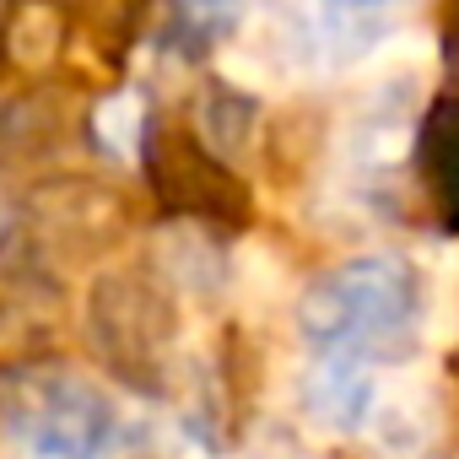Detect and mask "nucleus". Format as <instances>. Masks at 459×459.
<instances>
[{"instance_id":"nucleus-10","label":"nucleus","mask_w":459,"mask_h":459,"mask_svg":"<svg viewBox=\"0 0 459 459\" xmlns=\"http://www.w3.org/2000/svg\"><path fill=\"white\" fill-rule=\"evenodd\" d=\"M427 168H454L459 173V92L437 98L421 119V141H416Z\"/></svg>"},{"instance_id":"nucleus-5","label":"nucleus","mask_w":459,"mask_h":459,"mask_svg":"<svg viewBox=\"0 0 459 459\" xmlns=\"http://www.w3.org/2000/svg\"><path fill=\"white\" fill-rule=\"evenodd\" d=\"M260 125V103L233 87V82H221V76H205L200 92H195V135L200 146H211V157H238L249 146Z\"/></svg>"},{"instance_id":"nucleus-1","label":"nucleus","mask_w":459,"mask_h":459,"mask_svg":"<svg viewBox=\"0 0 459 459\" xmlns=\"http://www.w3.org/2000/svg\"><path fill=\"white\" fill-rule=\"evenodd\" d=\"M421 319V276L405 255H357L325 271L298 298V330L319 351L346 357H389L416 335Z\"/></svg>"},{"instance_id":"nucleus-8","label":"nucleus","mask_w":459,"mask_h":459,"mask_svg":"<svg viewBox=\"0 0 459 459\" xmlns=\"http://www.w3.org/2000/svg\"><path fill=\"white\" fill-rule=\"evenodd\" d=\"M92 12V49L108 55V60H125V49L135 44L141 33V17H146V0H87Z\"/></svg>"},{"instance_id":"nucleus-4","label":"nucleus","mask_w":459,"mask_h":459,"mask_svg":"<svg viewBox=\"0 0 459 459\" xmlns=\"http://www.w3.org/2000/svg\"><path fill=\"white\" fill-rule=\"evenodd\" d=\"M298 400L314 416V427H325V432H368L384 411V389H378L373 362L346 357V351H319L303 368Z\"/></svg>"},{"instance_id":"nucleus-7","label":"nucleus","mask_w":459,"mask_h":459,"mask_svg":"<svg viewBox=\"0 0 459 459\" xmlns=\"http://www.w3.org/2000/svg\"><path fill=\"white\" fill-rule=\"evenodd\" d=\"M65 39L71 33H65L60 6H49V0H28V6L17 12V28H12V55L22 65H49V60H60Z\"/></svg>"},{"instance_id":"nucleus-2","label":"nucleus","mask_w":459,"mask_h":459,"mask_svg":"<svg viewBox=\"0 0 459 459\" xmlns=\"http://www.w3.org/2000/svg\"><path fill=\"white\" fill-rule=\"evenodd\" d=\"M6 437L17 459H114L130 443L125 411L87 378L33 373L6 400Z\"/></svg>"},{"instance_id":"nucleus-6","label":"nucleus","mask_w":459,"mask_h":459,"mask_svg":"<svg viewBox=\"0 0 459 459\" xmlns=\"http://www.w3.org/2000/svg\"><path fill=\"white\" fill-rule=\"evenodd\" d=\"M162 12H168L162 28L168 39H184L189 49H211L249 22L255 0H162Z\"/></svg>"},{"instance_id":"nucleus-9","label":"nucleus","mask_w":459,"mask_h":459,"mask_svg":"<svg viewBox=\"0 0 459 459\" xmlns=\"http://www.w3.org/2000/svg\"><path fill=\"white\" fill-rule=\"evenodd\" d=\"M98 135H103V146H108L114 157H135V152L146 146V135H152L141 92H114V98L98 108Z\"/></svg>"},{"instance_id":"nucleus-3","label":"nucleus","mask_w":459,"mask_h":459,"mask_svg":"<svg viewBox=\"0 0 459 459\" xmlns=\"http://www.w3.org/2000/svg\"><path fill=\"white\" fill-rule=\"evenodd\" d=\"M405 0H308L298 33V55L319 65H357L368 60L400 22Z\"/></svg>"}]
</instances>
